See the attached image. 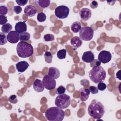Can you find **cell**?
<instances>
[{
    "label": "cell",
    "mask_w": 121,
    "mask_h": 121,
    "mask_svg": "<svg viewBox=\"0 0 121 121\" xmlns=\"http://www.w3.org/2000/svg\"><path fill=\"white\" fill-rule=\"evenodd\" d=\"M89 115L95 120L101 119L105 112L104 105L97 100L94 99L89 105L87 108Z\"/></svg>",
    "instance_id": "6da1fadb"
},
{
    "label": "cell",
    "mask_w": 121,
    "mask_h": 121,
    "mask_svg": "<svg viewBox=\"0 0 121 121\" xmlns=\"http://www.w3.org/2000/svg\"><path fill=\"white\" fill-rule=\"evenodd\" d=\"M106 76L104 69L101 66H95L89 72L90 79L95 83L104 82Z\"/></svg>",
    "instance_id": "7a4b0ae2"
},
{
    "label": "cell",
    "mask_w": 121,
    "mask_h": 121,
    "mask_svg": "<svg viewBox=\"0 0 121 121\" xmlns=\"http://www.w3.org/2000/svg\"><path fill=\"white\" fill-rule=\"evenodd\" d=\"M45 116L50 121H61L65 117V113L61 108L57 106L52 107L47 109Z\"/></svg>",
    "instance_id": "3957f363"
},
{
    "label": "cell",
    "mask_w": 121,
    "mask_h": 121,
    "mask_svg": "<svg viewBox=\"0 0 121 121\" xmlns=\"http://www.w3.org/2000/svg\"><path fill=\"white\" fill-rule=\"evenodd\" d=\"M17 52L19 57L28 58L33 54L34 48L31 44L26 42L21 41L17 46Z\"/></svg>",
    "instance_id": "277c9868"
},
{
    "label": "cell",
    "mask_w": 121,
    "mask_h": 121,
    "mask_svg": "<svg viewBox=\"0 0 121 121\" xmlns=\"http://www.w3.org/2000/svg\"><path fill=\"white\" fill-rule=\"evenodd\" d=\"M70 97L65 94L59 95L55 100V105L60 108H67L70 104Z\"/></svg>",
    "instance_id": "5b68a950"
},
{
    "label": "cell",
    "mask_w": 121,
    "mask_h": 121,
    "mask_svg": "<svg viewBox=\"0 0 121 121\" xmlns=\"http://www.w3.org/2000/svg\"><path fill=\"white\" fill-rule=\"evenodd\" d=\"M79 35L81 40L86 41H90L94 35V30L89 26L83 27L79 31Z\"/></svg>",
    "instance_id": "8992f818"
},
{
    "label": "cell",
    "mask_w": 121,
    "mask_h": 121,
    "mask_svg": "<svg viewBox=\"0 0 121 121\" xmlns=\"http://www.w3.org/2000/svg\"><path fill=\"white\" fill-rule=\"evenodd\" d=\"M69 12V8L64 5L58 6L55 9V15L60 19H64L67 17Z\"/></svg>",
    "instance_id": "52a82bcc"
},
{
    "label": "cell",
    "mask_w": 121,
    "mask_h": 121,
    "mask_svg": "<svg viewBox=\"0 0 121 121\" xmlns=\"http://www.w3.org/2000/svg\"><path fill=\"white\" fill-rule=\"evenodd\" d=\"M42 82L44 87L48 90H52L56 86V82L55 79L51 77L48 75L43 77Z\"/></svg>",
    "instance_id": "ba28073f"
},
{
    "label": "cell",
    "mask_w": 121,
    "mask_h": 121,
    "mask_svg": "<svg viewBox=\"0 0 121 121\" xmlns=\"http://www.w3.org/2000/svg\"><path fill=\"white\" fill-rule=\"evenodd\" d=\"M112 54L110 52L107 51H102L98 56V60L103 63L109 62L112 59Z\"/></svg>",
    "instance_id": "9c48e42d"
},
{
    "label": "cell",
    "mask_w": 121,
    "mask_h": 121,
    "mask_svg": "<svg viewBox=\"0 0 121 121\" xmlns=\"http://www.w3.org/2000/svg\"><path fill=\"white\" fill-rule=\"evenodd\" d=\"M8 41L11 43H16L19 40V34L16 31H11L7 35Z\"/></svg>",
    "instance_id": "30bf717a"
},
{
    "label": "cell",
    "mask_w": 121,
    "mask_h": 121,
    "mask_svg": "<svg viewBox=\"0 0 121 121\" xmlns=\"http://www.w3.org/2000/svg\"><path fill=\"white\" fill-rule=\"evenodd\" d=\"M82 59L85 62L91 63L95 60V55L92 51H86L83 53Z\"/></svg>",
    "instance_id": "8fae6325"
},
{
    "label": "cell",
    "mask_w": 121,
    "mask_h": 121,
    "mask_svg": "<svg viewBox=\"0 0 121 121\" xmlns=\"http://www.w3.org/2000/svg\"><path fill=\"white\" fill-rule=\"evenodd\" d=\"M79 15L82 20L84 21H86L91 17L92 12L89 9L83 8L81 9L79 11Z\"/></svg>",
    "instance_id": "7c38bea8"
},
{
    "label": "cell",
    "mask_w": 121,
    "mask_h": 121,
    "mask_svg": "<svg viewBox=\"0 0 121 121\" xmlns=\"http://www.w3.org/2000/svg\"><path fill=\"white\" fill-rule=\"evenodd\" d=\"M24 14L27 17H33L35 16L36 12L37 9L35 7L32 5H27L24 10Z\"/></svg>",
    "instance_id": "4fadbf2b"
},
{
    "label": "cell",
    "mask_w": 121,
    "mask_h": 121,
    "mask_svg": "<svg viewBox=\"0 0 121 121\" xmlns=\"http://www.w3.org/2000/svg\"><path fill=\"white\" fill-rule=\"evenodd\" d=\"M15 29L19 34L26 32L27 30V26L25 21H19L17 23L15 26Z\"/></svg>",
    "instance_id": "5bb4252c"
},
{
    "label": "cell",
    "mask_w": 121,
    "mask_h": 121,
    "mask_svg": "<svg viewBox=\"0 0 121 121\" xmlns=\"http://www.w3.org/2000/svg\"><path fill=\"white\" fill-rule=\"evenodd\" d=\"M33 88L37 92H42L44 89V86L43 82L39 79H35L33 84Z\"/></svg>",
    "instance_id": "9a60e30c"
},
{
    "label": "cell",
    "mask_w": 121,
    "mask_h": 121,
    "mask_svg": "<svg viewBox=\"0 0 121 121\" xmlns=\"http://www.w3.org/2000/svg\"><path fill=\"white\" fill-rule=\"evenodd\" d=\"M82 40L78 36H74L70 39V43L74 50L80 47L82 44Z\"/></svg>",
    "instance_id": "2e32d148"
},
{
    "label": "cell",
    "mask_w": 121,
    "mask_h": 121,
    "mask_svg": "<svg viewBox=\"0 0 121 121\" xmlns=\"http://www.w3.org/2000/svg\"><path fill=\"white\" fill-rule=\"evenodd\" d=\"M90 91L87 88L82 87L79 89L80 99L81 101L84 102L87 100L90 95Z\"/></svg>",
    "instance_id": "e0dca14e"
},
{
    "label": "cell",
    "mask_w": 121,
    "mask_h": 121,
    "mask_svg": "<svg viewBox=\"0 0 121 121\" xmlns=\"http://www.w3.org/2000/svg\"><path fill=\"white\" fill-rule=\"evenodd\" d=\"M29 66L28 63L26 61H19L16 64V69L20 73L24 72L28 68Z\"/></svg>",
    "instance_id": "ac0fdd59"
},
{
    "label": "cell",
    "mask_w": 121,
    "mask_h": 121,
    "mask_svg": "<svg viewBox=\"0 0 121 121\" xmlns=\"http://www.w3.org/2000/svg\"><path fill=\"white\" fill-rule=\"evenodd\" d=\"M48 75L54 79H57L60 76V72L57 68L52 67L49 69Z\"/></svg>",
    "instance_id": "d6986e66"
},
{
    "label": "cell",
    "mask_w": 121,
    "mask_h": 121,
    "mask_svg": "<svg viewBox=\"0 0 121 121\" xmlns=\"http://www.w3.org/2000/svg\"><path fill=\"white\" fill-rule=\"evenodd\" d=\"M36 4L42 8H46L48 7L51 3L50 0H38L35 1Z\"/></svg>",
    "instance_id": "ffe728a7"
},
{
    "label": "cell",
    "mask_w": 121,
    "mask_h": 121,
    "mask_svg": "<svg viewBox=\"0 0 121 121\" xmlns=\"http://www.w3.org/2000/svg\"><path fill=\"white\" fill-rule=\"evenodd\" d=\"M81 28V24L79 21L73 22L71 26V30L73 33H77L78 32Z\"/></svg>",
    "instance_id": "44dd1931"
},
{
    "label": "cell",
    "mask_w": 121,
    "mask_h": 121,
    "mask_svg": "<svg viewBox=\"0 0 121 121\" xmlns=\"http://www.w3.org/2000/svg\"><path fill=\"white\" fill-rule=\"evenodd\" d=\"M12 26L9 23H6L1 26V31L3 33L8 34L11 31Z\"/></svg>",
    "instance_id": "7402d4cb"
},
{
    "label": "cell",
    "mask_w": 121,
    "mask_h": 121,
    "mask_svg": "<svg viewBox=\"0 0 121 121\" xmlns=\"http://www.w3.org/2000/svg\"><path fill=\"white\" fill-rule=\"evenodd\" d=\"M30 34L27 32H25L19 34V40L21 41L26 42L30 39Z\"/></svg>",
    "instance_id": "603a6c76"
},
{
    "label": "cell",
    "mask_w": 121,
    "mask_h": 121,
    "mask_svg": "<svg viewBox=\"0 0 121 121\" xmlns=\"http://www.w3.org/2000/svg\"><path fill=\"white\" fill-rule=\"evenodd\" d=\"M44 59L45 62L48 63H51L52 62V53L48 51H46L44 54Z\"/></svg>",
    "instance_id": "cb8c5ba5"
},
{
    "label": "cell",
    "mask_w": 121,
    "mask_h": 121,
    "mask_svg": "<svg viewBox=\"0 0 121 121\" xmlns=\"http://www.w3.org/2000/svg\"><path fill=\"white\" fill-rule=\"evenodd\" d=\"M57 56L59 59H65L66 56V50L61 49L58 51L57 53Z\"/></svg>",
    "instance_id": "d4e9b609"
},
{
    "label": "cell",
    "mask_w": 121,
    "mask_h": 121,
    "mask_svg": "<svg viewBox=\"0 0 121 121\" xmlns=\"http://www.w3.org/2000/svg\"><path fill=\"white\" fill-rule=\"evenodd\" d=\"M7 36L2 32L0 33V44L4 45L7 43Z\"/></svg>",
    "instance_id": "484cf974"
},
{
    "label": "cell",
    "mask_w": 121,
    "mask_h": 121,
    "mask_svg": "<svg viewBox=\"0 0 121 121\" xmlns=\"http://www.w3.org/2000/svg\"><path fill=\"white\" fill-rule=\"evenodd\" d=\"M46 16L43 12H40L37 14V19L40 22H43L45 21Z\"/></svg>",
    "instance_id": "4316f807"
},
{
    "label": "cell",
    "mask_w": 121,
    "mask_h": 121,
    "mask_svg": "<svg viewBox=\"0 0 121 121\" xmlns=\"http://www.w3.org/2000/svg\"><path fill=\"white\" fill-rule=\"evenodd\" d=\"M54 36L53 35L50 34H47L44 35L43 39L46 42H49V41H52L54 40Z\"/></svg>",
    "instance_id": "83f0119b"
},
{
    "label": "cell",
    "mask_w": 121,
    "mask_h": 121,
    "mask_svg": "<svg viewBox=\"0 0 121 121\" xmlns=\"http://www.w3.org/2000/svg\"><path fill=\"white\" fill-rule=\"evenodd\" d=\"M65 91H66L65 87L62 85L60 86L56 89V94L58 95H61V94H65Z\"/></svg>",
    "instance_id": "f1b7e54d"
},
{
    "label": "cell",
    "mask_w": 121,
    "mask_h": 121,
    "mask_svg": "<svg viewBox=\"0 0 121 121\" xmlns=\"http://www.w3.org/2000/svg\"><path fill=\"white\" fill-rule=\"evenodd\" d=\"M8 8L4 5H1L0 6V15H5L8 12Z\"/></svg>",
    "instance_id": "f546056e"
},
{
    "label": "cell",
    "mask_w": 121,
    "mask_h": 121,
    "mask_svg": "<svg viewBox=\"0 0 121 121\" xmlns=\"http://www.w3.org/2000/svg\"><path fill=\"white\" fill-rule=\"evenodd\" d=\"M8 100H9V102L12 104H16L17 102V96L15 95H10L9 97Z\"/></svg>",
    "instance_id": "4dcf8cb0"
},
{
    "label": "cell",
    "mask_w": 121,
    "mask_h": 121,
    "mask_svg": "<svg viewBox=\"0 0 121 121\" xmlns=\"http://www.w3.org/2000/svg\"><path fill=\"white\" fill-rule=\"evenodd\" d=\"M97 87L98 90H99L100 91H103L106 88L107 86L105 83H103V82H100L98 83Z\"/></svg>",
    "instance_id": "1f68e13d"
},
{
    "label": "cell",
    "mask_w": 121,
    "mask_h": 121,
    "mask_svg": "<svg viewBox=\"0 0 121 121\" xmlns=\"http://www.w3.org/2000/svg\"><path fill=\"white\" fill-rule=\"evenodd\" d=\"M89 90L92 94H96L98 93V89L97 87L95 86H89Z\"/></svg>",
    "instance_id": "d6a6232c"
},
{
    "label": "cell",
    "mask_w": 121,
    "mask_h": 121,
    "mask_svg": "<svg viewBox=\"0 0 121 121\" xmlns=\"http://www.w3.org/2000/svg\"><path fill=\"white\" fill-rule=\"evenodd\" d=\"M80 84L85 88H87L89 87V82L88 80L86 79H82L80 81Z\"/></svg>",
    "instance_id": "836d02e7"
},
{
    "label": "cell",
    "mask_w": 121,
    "mask_h": 121,
    "mask_svg": "<svg viewBox=\"0 0 121 121\" xmlns=\"http://www.w3.org/2000/svg\"><path fill=\"white\" fill-rule=\"evenodd\" d=\"M22 10V9L20 6H15L13 7V11L17 14L20 13Z\"/></svg>",
    "instance_id": "e575fe53"
},
{
    "label": "cell",
    "mask_w": 121,
    "mask_h": 121,
    "mask_svg": "<svg viewBox=\"0 0 121 121\" xmlns=\"http://www.w3.org/2000/svg\"><path fill=\"white\" fill-rule=\"evenodd\" d=\"M8 20L7 19V17L5 16L0 15V25H3L7 22Z\"/></svg>",
    "instance_id": "d590c367"
},
{
    "label": "cell",
    "mask_w": 121,
    "mask_h": 121,
    "mask_svg": "<svg viewBox=\"0 0 121 121\" xmlns=\"http://www.w3.org/2000/svg\"><path fill=\"white\" fill-rule=\"evenodd\" d=\"M16 2L19 6H24L28 2V0H16Z\"/></svg>",
    "instance_id": "8d00e7d4"
},
{
    "label": "cell",
    "mask_w": 121,
    "mask_h": 121,
    "mask_svg": "<svg viewBox=\"0 0 121 121\" xmlns=\"http://www.w3.org/2000/svg\"><path fill=\"white\" fill-rule=\"evenodd\" d=\"M90 6L93 9H96L98 7V3L96 1L93 0L90 3Z\"/></svg>",
    "instance_id": "74e56055"
},
{
    "label": "cell",
    "mask_w": 121,
    "mask_h": 121,
    "mask_svg": "<svg viewBox=\"0 0 121 121\" xmlns=\"http://www.w3.org/2000/svg\"><path fill=\"white\" fill-rule=\"evenodd\" d=\"M107 3H108L109 4L111 5H114V3L116 2V0H114V1L112 0V1H107Z\"/></svg>",
    "instance_id": "f35d334b"
}]
</instances>
